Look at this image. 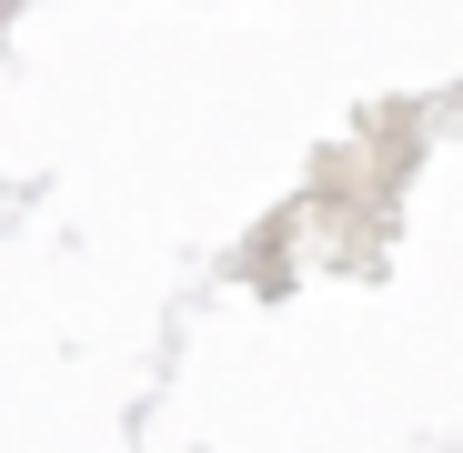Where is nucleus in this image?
Returning a JSON list of instances; mask_svg holds the SVG:
<instances>
[]
</instances>
